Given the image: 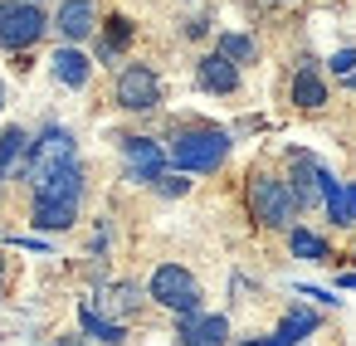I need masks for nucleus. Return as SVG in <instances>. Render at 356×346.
<instances>
[{
	"label": "nucleus",
	"instance_id": "nucleus-25",
	"mask_svg": "<svg viewBox=\"0 0 356 346\" xmlns=\"http://www.w3.org/2000/svg\"><path fill=\"white\" fill-rule=\"evenodd\" d=\"M298 293H302V297H317V302H327V307H337V297L322 293V288H298Z\"/></svg>",
	"mask_w": 356,
	"mask_h": 346
},
{
	"label": "nucleus",
	"instance_id": "nucleus-10",
	"mask_svg": "<svg viewBox=\"0 0 356 346\" xmlns=\"http://www.w3.org/2000/svg\"><path fill=\"white\" fill-rule=\"evenodd\" d=\"M49 25H54L69 44H83V40L98 35V6H93V0H64L59 15H54Z\"/></svg>",
	"mask_w": 356,
	"mask_h": 346
},
{
	"label": "nucleus",
	"instance_id": "nucleus-18",
	"mask_svg": "<svg viewBox=\"0 0 356 346\" xmlns=\"http://www.w3.org/2000/svg\"><path fill=\"white\" fill-rule=\"evenodd\" d=\"M142 307V288L137 283H113L108 293H98V312L108 317V312H118V317H127V312H137Z\"/></svg>",
	"mask_w": 356,
	"mask_h": 346
},
{
	"label": "nucleus",
	"instance_id": "nucleus-23",
	"mask_svg": "<svg viewBox=\"0 0 356 346\" xmlns=\"http://www.w3.org/2000/svg\"><path fill=\"white\" fill-rule=\"evenodd\" d=\"M152 186H156V195H186V190H191V181H186L181 171H176V176H171V171H161Z\"/></svg>",
	"mask_w": 356,
	"mask_h": 346
},
{
	"label": "nucleus",
	"instance_id": "nucleus-20",
	"mask_svg": "<svg viewBox=\"0 0 356 346\" xmlns=\"http://www.w3.org/2000/svg\"><path fill=\"white\" fill-rule=\"evenodd\" d=\"M322 205H327V220L332 224H351V215H346V186L322 166Z\"/></svg>",
	"mask_w": 356,
	"mask_h": 346
},
{
	"label": "nucleus",
	"instance_id": "nucleus-4",
	"mask_svg": "<svg viewBox=\"0 0 356 346\" xmlns=\"http://www.w3.org/2000/svg\"><path fill=\"white\" fill-rule=\"evenodd\" d=\"M69 161H74V132H69V127H44L40 142H30V151H25V161H20V181L40 186L49 171H59V166H69Z\"/></svg>",
	"mask_w": 356,
	"mask_h": 346
},
{
	"label": "nucleus",
	"instance_id": "nucleus-19",
	"mask_svg": "<svg viewBox=\"0 0 356 346\" xmlns=\"http://www.w3.org/2000/svg\"><path fill=\"white\" fill-rule=\"evenodd\" d=\"M127 40H132V20H127V15H113V20L103 25V40H98V59H103V64H113V59H118V49H122Z\"/></svg>",
	"mask_w": 356,
	"mask_h": 346
},
{
	"label": "nucleus",
	"instance_id": "nucleus-11",
	"mask_svg": "<svg viewBox=\"0 0 356 346\" xmlns=\"http://www.w3.org/2000/svg\"><path fill=\"white\" fill-rule=\"evenodd\" d=\"M195 83H200L205 93H239V64H229L220 49H215V54H200Z\"/></svg>",
	"mask_w": 356,
	"mask_h": 346
},
{
	"label": "nucleus",
	"instance_id": "nucleus-27",
	"mask_svg": "<svg viewBox=\"0 0 356 346\" xmlns=\"http://www.w3.org/2000/svg\"><path fill=\"white\" fill-rule=\"evenodd\" d=\"M337 283H341V288H356V273H341Z\"/></svg>",
	"mask_w": 356,
	"mask_h": 346
},
{
	"label": "nucleus",
	"instance_id": "nucleus-26",
	"mask_svg": "<svg viewBox=\"0 0 356 346\" xmlns=\"http://www.w3.org/2000/svg\"><path fill=\"white\" fill-rule=\"evenodd\" d=\"M186 35H191V40H200V35H210V20H191V25H186Z\"/></svg>",
	"mask_w": 356,
	"mask_h": 346
},
{
	"label": "nucleus",
	"instance_id": "nucleus-30",
	"mask_svg": "<svg viewBox=\"0 0 356 346\" xmlns=\"http://www.w3.org/2000/svg\"><path fill=\"white\" fill-rule=\"evenodd\" d=\"M0 186H6V171H0Z\"/></svg>",
	"mask_w": 356,
	"mask_h": 346
},
{
	"label": "nucleus",
	"instance_id": "nucleus-16",
	"mask_svg": "<svg viewBox=\"0 0 356 346\" xmlns=\"http://www.w3.org/2000/svg\"><path fill=\"white\" fill-rule=\"evenodd\" d=\"M79 327H83V336H93V341H103V346H122V322H113V317H103L93 302H79Z\"/></svg>",
	"mask_w": 356,
	"mask_h": 346
},
{
	"label": "nucleus",
	"instance_id": "nucleus-13",
	"mask_svg": "<svg viewBox=\"0 0 356 346\" xmlns=\"http://www.w3.org/2000/svg\"><path fill=\"white\" fill-rule=\"evenodd\" d=\"M35 229L40 234H59V229H74L79 220V200H54V195H35V210H30Z\"/></svg>",
	"mask_w": 356,
	"mask_h": 346
},
{
	"label": "nucleus",
	"instance_id": "nucleus-1",
	"mask_svg": "<svg viewBox=\"0 0 356 346\" xmlns=\"http://www.w3.org/2000/svg\"><path fill=\"white\" fill-rule=\"evenodd\" d=\"M166 161L176 166V171H200V176H210V171H220L225 161H229V132L225 127H181V132H171V147H166Z\"/></svg>",
	"mask_w": 356,
	"mask_h": 346
},
{
	"label": "nucleus",
	"instance_id": "nucleus-14",
	"mask_svg": "<svg viewBox=\"0 0 356 346\" xmlns=\"http://www.w3.org/2000/svg\"><path fill=\"white\" fill-rule=\"evenodd\" d=\"M293 103H298L302 113H317V108L327 103V83H322V74H317L312 59H302V64L293 69Z\"/></svg>",
	"mask_w": 356,
	"mask_h": 346
},
{
	"label": "nucleus",
	"instance_id": "nucleus-31",
	"mask_svg": "<svg viewBox=\"0 0 356 346\" xmlns=\"http://www.w3.org/2000/svg\"><path fill=\"white\" fill-rule=\"evenodd\" d=\"M273 6H288V0H273Z\"/></svg>",
	"mask_w": 356,
	"mask_h": 346
},
{
	"label": "nucleus",
	"instance_id": "nucleus-5",
	"mask_svg": "<svg viewBox=\"0 0 356 346\" xmlns=\"http://www.w3.org/2000/svg\"><path fill=\"white\" fill-rule=\"evenodd\" d=\"M44 30H49V20H44L40 6H30V0H6V6H0V49L20 54L35 40H44Z\"/></svg>",
	"mask_w": 356,
	"mask_h": 346
},
{
	"label": "nucleus",
	"instance_id": "nucleus-3",
	"mask_svg": "<svg viewBox=\"0 0 356 346\" xmlns=\"http://www.w3.org/2000/svg\"><path fill=\"white\" fill-rule=\"evenodd\" d=\"M147 293H152V302H161L166 312H176V317H191V312H200V283L191 278V268H181V263H161L156 273H152V283H147Z\"/></svg>",
	"mask_w": 356,
	"mask_h": 346
},
{
	"label": "nucleus",
	"instance_id": "nucleus-29",
	"mask_svg": "<svg viewBox=\"0 0 356 346\" xmlns=\"http://www.w3.org/2000/svg\"><path fill=\"white\" fill-rule=\"evenodd\" d=\"M0 108H6V83H0Z\"/></svg>",
	"mask_w": 356,
	"mask_h": 346
},
{
	"label": "nucleus",
	"instance_id": "nucleus-28",
	"mask_svg": "<svg viewBox=\"0 0 356 346\" xmlns=\"http://www.w3.org/2000/svg\"><path fill=\"white\" fill-rule=\"evenodd\" d=\"M59 346H83V341H79V336H64V341H59Z\"/></svg>",
	"mask_w": 356,
	"mask_h": 346
},
{
	"label": "nucleus",
	"instance_id": "nucleus-32",
	"mask_svg": "<svg viewBox=\"0 0 356 346\" xmlns=\"http://www.w3.org/2000/svg\"><path fill=\"white\" fill-rule=\"evenodd\" d=\"M30 6H35V0H30Z\"/></svg>",
	"mask_w": 356,
	"mask_h": 346
},
{
	"label": "nucleus",
	"instance_id": "nucleus-12",
	"mask_svg": "<svg viewBox=\"0 0 356 346\" xmlns=\"http://www.w3.org/2000/svg\"><path fill=\"white\" fill-rule=\"evenodd\" d=\"M49 74H54L64 88H88V79H93V59H88L79 44H64V49H54Z\"/></svg>",
	"mask_w": 356,
	"mask_h": 346
},
{
	"label": "nucleus",
	"instance_id": "nucleus-9",
	"mask_svg": "<svg viewBox=\"0 0 356 346\" xmlns=\"http://www.w3.org/2000/svg\"><path fill=\"white\" fill-rule=\"evenodd\" d=\"M176 336H181V346H229V317H220V312H191V317H181Z\"/></svg>",
	"mask_w": 356,
	"mask_h": 346
},
{
	"label": "nucleus",
	"instance_id": "nucleus-7",
	"mask_svg": "<svg viewBox=\"0 0 356 346\" xmlns=\"http://www.w3.org/2000/svg\"><path fill=\"white\" fill-rule=\"evenodd\" d=\"M288 190H293V200H298V210H312L317 200H322V161L317 156H307V151H288Z\"/></svg>",
	"mask_w": 356,
	"mask_h": 346
},
{
	"label": "nucleus",
	"instance_id": "nucleus-24",
	"mask_svg": "<svg viewBox=\"0 0 356 346\" xmlns=\"http://www.w3.org/2000/svg\"><path fill=\"white\" fill-rule=\"evenodd\" d=\"M332 74H337V79L356 74V49H337V54H332Z\"/></svg>",
	"mask_w": 356,
	"mask_h": 346
},
{
	"label": "nucleus",
	"instance_id": "nucleus-15",
	"mask_svg": "<svg viewBox=\"0 0 356 346\" xmlns=\"http://www.w3.org/2000/svg\"><path fill=\"white\" fill-rule=\"evenodd\" d=\"M317 331V312H307V307H298V312H288L283 322H278V331L273 336H264V341H244V346H298L302 336H312Z\"/></svg>",
	"mask_w": 356,
	"mask_h": 346
},
{
	"label": "nucleus",
	"instance_id": "nucleus-21",
	"mask_svg": "<svg viewBox=\"0 0 356 346\" xmlns=\"http://www.w3.org/2000/svg\"><path fill=\"white\" fill-rule=\"evenodd\" d=\"M30 151V132L25 127H6L0 132V171H15Z\"/></svg>",
	"mask_w": 356,
	"mask_h": 346
},
{
	"label": "nucleus",
	"instance_id": "nucleus-6",
	"mask_svg": "<svg viewBox=\"0 0 356 346\" xmlns=\"http://www.w3.org/2000/svg\"><path fill=\"white\" fill-rule=\"evenodd\" d=\"M113 98H118V108H127V113H152V108L161 103V79H156V69H152V64H127V69H118Z\"/></svg>",
	"mask_w": 356,
	"mask_h": 346
},
{
	"label": "nucleus",
	"instance_id": "nucleus-22",
	"mask_svg": "<svg viewBox=\"0 0 356 346\" xmlns=\"http://www.w3.org/2000/svg\"><path fill=\"white\" fill-rule=\"evenodd\" d=\"M215 49H220L229 64H254V59H259L254 35H234V30H229V35H220V44H215Z\"/></svg>",
	"mask_w": 356,
	"mask_h": 346
},
{
	"label": "nucleus",
	"instance_id": "nucleus-8",
	"mask_svg": "<svg viewBox=\"0 0 356 346\" xmlns=\"http://www.w3.org/2000/svg\"><path fill=\"white\" fill-rule=\"evenodd\" d=\"M122 156H127V181H137V186H152L166 171V151L152 137H122Z\"/></svg>",
	"mask_w": 356,
	"mask_h": 346
},
{
	"label": "nucleus",
	"instance_id": "nucleus-17",
	"mask_svg": "<svg viewBox=\"0 0 356 346\" xmlns=\"http://www.w3.org/2000/svg\"><path fill=\"white\" fill-rule=\"evenodd\" d=\"M288 249H293V258H307V263H327L332 258L327 239L312 234V229H302V224H288Z\"/></svg>",
	"mask_w": 356,
	"mask_h": 346
},
{
	"label": "nucleus",
	"instance_id": "nucleus-2",
	"mask_svg": "<svg viewBox=\"0 0 356 346\" xmlns=\"http://www.w3.org/2000/svg\"><path fill=\"white\" fill-rule=\"evenodd\" d=\"M244 200H249V215H254L264 229H288V224H293V215H298V200H293L288 181H283V176H268V171L249 176Z\"/></svg>",
	"mask_w": 356,
	"mask_h": 346
}]
</instances>
